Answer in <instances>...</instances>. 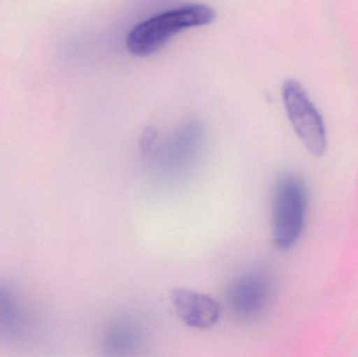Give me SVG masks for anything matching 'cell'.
I'll use <instances>...</instances> for the list:
<instances>
[{"label":"cell","mask_w":358,"mask_h":357,"mask_svg":"<svg viewBox=\"0 0 358 357\" xmlns=\"http://www.w3.org/2000/svg\"><path fill=\"white\" fill-rule=\"evenodd\" d=\"M216 13L206 4L191 3L166 10L136 25L128 33L126 46L136 57H149L164 48L176 34L210 24Z\"/></svg>","instance_id":"cell-1"},{"label":"cell","mask_w":358,"mask_h":357,"mask_svg":"<svg viewBox=\"0 0 358 357\" xmlns=\"http://www.w3.org/2000/svg\"><path fill=\"white\" fill-rule=\"evenodd\" d=\"M307 211L304 182L294 174L282 176L275 187L273 207V239L279 251L292 249L302 235Z\"/></svg>","instance_id":"cell-2"},{"label":"cell","mask_w":358,"mask_h":357,"mask_svg":"<svg viewBox=\"0 0 358 357\" xmlns=\"http://www.w3.org/2000/svg\"><path fill=\"white\" fill-rule=\"evenodd\" d=\"M282 96L288 119L305 148L313 156H323L327 149L325 124L306 90L296 80L288 79Z\"/></svg>","instance_id":"cell-3"},{"label":"cell","mask_w":358,"mask_h":357,"mask_svg":"<svg viewBox=\"0 0 358 357\" xmlns=\"http://www.w3.org/2000/svg\"><path fill=\"white\" fill-rule=\"evenodd\" d=\"M271 277L261 270H252L238 277L227 293V303L234 316L241 322L258 320L271 299Z\"/></svg>","instance_id":"cell-4"},{"label":"cell","mask_w":358,"mask_h":357,"mask_svg":"<svg viewBox=\"0 0 358 357\" xmlns=\"http://www.w3.org/2000/svg\"><path fill=\"white\" fill-rule=\"evenodd\" d=\"M201 147V128L195 123L187 124L178 129L159 150L162 170L172 175L189 171V168L197 161Z\"/></svg>","instance_id":"cell-5"},{"label":"cell","mask_w":358,"mask_h":357,"mask_svg":"<svg viewBox=\"0 0 358 357\" xmlns=\"http://www.w3.org/2000/svg\"><path fill=\"white\" fill-rule=\"evenodd\" d=\"M172 304L178 318L187 326L208 329L218 323L221 307L214 298L187 289H176L172 293Z\"/></svg>","instance_id":"cell-6"},{"label":"cell","mask_w":358,"mask_h":357,"mask_svg":"<svg viewBox=\"0 0 358 357\" xmlns=\"http://www.w3.org/2000/svg\"><path fill=\"white\" fill-rule=\"evenodd\" d=\"M142 343V333L134 323L117 321L113 323L105 333V349L111 356H128L138 349Z\"/></svg>","instance_id":"cell-7"},{"label":"cell","mask_w":358,"mask_h":357,"mask_svg":"<svg viewBox=\"0 0 358 357\" xmlns=\"http://www.w3.org/2000/svg\"><path fill=\"white\" fill-rule=\"evenodd\" d=\"M157 148V134L153 129H147L141 140V150L144 154H150Z\"/></svg>","instance_id":"cell-8"}]
</instances>
